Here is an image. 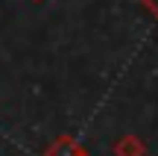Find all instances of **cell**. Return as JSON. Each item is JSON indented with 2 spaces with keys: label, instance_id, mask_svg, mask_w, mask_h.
Segmentation results:
<instances>
[{
  "label": "cell",
  "instance_id": "1",
  "mask_svg": "<svg viewBox=\"0 0 158 156\" xmlns=\"http://www.w3.org/2000/svg\"><path fill=\"white\" fill-rule=\"evenodd\" d=\"M47 156H88V153H85V147L76 145L70 136H62V139H56L47 147Z\"/></svg>",
  "mask_w": 158,
  "mask_h": 156
},
{
  "label": "cell",
  "instance_id": "2",
  "mask_svg": "<svg viewBox=\"0 0 158 156\" xmlns=\"http://www.w3.org/2000/svg\"><path fill=\"white\" fill-rule=\"evenodd\" d=\"M114 153L117 156H147V147L138 136H120L114 141Z\"/></svg>",
  "mask_w": 158,
  "mask_h": 156
},
{
  "label": "cell",
  "instance_id": "3",
  "mask_svg": "<svg viewBox=\"0 0 158 156\" xmlns=\"http://www.w3.org/2000/svg\"><path fill=\"white\" fill-rule=\"evenodd\" d=\"M141 3H147V9L152 12L155 18H158V0H141Z\"/></svg>",
  "mask_w": 158,
  "mask_h": 156
}]
</instances>
